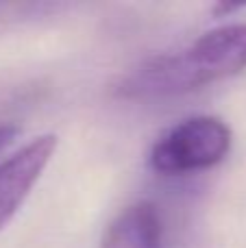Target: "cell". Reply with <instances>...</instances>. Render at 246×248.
I'll use <instances>...</instances> for the list:
<instances>
[{"label":"cell","mask_w":246,"mask_h":248,"mask_svg":"<svg viewBox=\"0 0 246 248\" xmlns=\"http://www.w3.org/2000/svg\"><path fill=\"white\" fill-rule=\"evenodd\" d=\"M231 150V131L212 116H194L179 122L155 141L151 168L164 176H183L218 166Z\"/></svg>","instance_id":"2"},{"label":"cell","mask_w":246,"mask_h":248,"mask_svg":"<svg viewBox=\"0 0 246 248\" xmlns=\"http://www.w3.org/2000/svg\"><path fill=\"white\" fill-rule=\"evenodd\" d=\"M57 148L55 135H42L0 166V231L26 201Z\"/></svg>","instance_id":"3"},{"label":"cell","mask_w":246,"mask_h":248,"mask_svg":"<svg viewBox=\"0 0 246 248\" xmlns=\"http://www.w3.org/2000/svg\"><path fill=\"white\" fill-rule=\"evenodd\" d=\"M15 135H17L15 126H11V124H0V153H4V150L9 148V144L15 140Z\"/></svg>","instance_id":"5"},{"label":"cell","mask_w":246,"mask_h":248,"mask_svg":"<svg viewBox=\"0 0 246 248\" xmlns=\"http://www.w3.org/2000/svg\"><path fill=\"white\" fill-rule=\"evenodd\" d=\"M246 68V24H229L199 37L187 50L139 65L118 87L124 98L157 100L194 92Z\"/></svg>","instance_id":"1"},{"label":"cell","mask_w":246,"mask_h":248,"mask_svg":"<svg viewBox=\"0 0 246 248\" xmlns=\"http://www.w3.org/2000/svg\"><path fill=\"white\" fill-rule=\"evenodd\" d=\"M100 248H164V224L153 202L126 207L103 237Z\"/></svg>","instance_id":"4"}]
</instances>
